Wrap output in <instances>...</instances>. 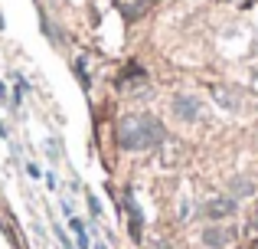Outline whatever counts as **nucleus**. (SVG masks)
Masks as SVG:
<instances>
[{
	"label": "nucleus",
	"instance_id": "6",
	"mask_svg": "<svg viewBox=\"0 0 258 249\" xmlns=\"http://www.w3.org/2000/svg\"><path fill=\"white\" fill-rule=\"evenodd\" d=\"M114 7H118L127 20H138V17H144V13H147L151 0H114Z\"/></svg>",
	"mask_w": 258,
	"mask_h": 249
},
{
	"label": "nucleus",
	"instance_id": "3",
	"mask_svg": "<svg viewBox=\"0 0 258 249\" xmlns=\"http://www.w3.org/2000/svg\"><path fill=\"white\" fill-rule=\"evenodd\" d=\"M173 115L183 118V122L200 118V98H196V95H176L173 98Z\"/></svg>",
	"mask_w": 258,
	"mask_h": 249
},
{
	"label": "nucleus",
	"instance_id": "9",
	"mask_svg": "<svg viewBox=\"0 0 258 249\" xmlns=\"http://www.w3.org/2000/svg\"><path fill=\"white\" fill-rule=\"evenodd\" d=\"M88 210H92V217H98V213H101V207H98V200H95V197H88Z\"/></svg>",
	"mask_w": 258,
	"mask_h": 249
},
{
	"label": "nucleus",
	"instance_id": "5",
	"mask_svg": "<svg viewBox=\"0 0 258 249\" xmlns=\"http://www.w3.org/2000/svg\"><path fill=\"white\" fill-rule=\"evenodd\" d=\"M124 210H127V230H131V236H134V243H138L141 239V210H138V204H134V197L131 193H127L124 197Z\"/></svg>",
	"mask_w": 258,
	"mask_h": 249
},
{
	"label": "nucleus",
	"instance_id": "1",
	"mask_svg": "<svg viewBox=\"0 0 258 249\" xmlns=\"http://www.w3.org/2000/svg\"><path fill=\"white\" fill-rule=\"evenodd\" d=\"M164 141V125L154 115H124L118 118V144L124 151H147L160 147Z\"/></svg>",
	"mask_w": 258,
	"mask_h": 249
},
{
	"label": "nucleus",
	"instance_id": "2",
	"mask_svg": "<svg viewBox=\"0 0 258 249\" xmlns=\"http://www.w3.org/2000/svg\"><path fill=\"white\" fill-rule=\"evenodd\" d=\"M232 239H235V230L232 226H222V223H209L206 233H203V243L209 249H222V246L232 243Z\"/></svg>",
	"mask_w": 258,
	"mask_h": 249
},
{
	"label": "nucleus",
	"instance_id": "4",
	"mask_svg": "<svg viewBox=\"0 0 258 249\" xmlns=\"http://www.w3.org/2000/svg\"><path fill=\"white\" fill-rule=\"evenodd\" d=\"M235 213V197H213L206 204V217L209 220H226Z\"/></svg>",
	"mask_w": 258,
	"mask_h": 249
},
{
	"label": "nucleus",
	"instance_id": "8",
	"mask_svg": "<svg viewBox=\"0 0 258 249\" xmlns=\"http://www.w3.org/2000/svg\"><path fill=\"white\" fill-rule=\"evenodd\" d=\"M252 190H255V184H252L248 177H235V180H232V193H239V197H248Z\"/></svg>",
	"mask_w": 258,
	"mask_h": 249
},
{
	"label": "nucleus",
	"instance_id": "7",
	"mask_svg": "<svg viewBox=\"0 0 258 249\" xmlns=\"http://www.w3.org/2000/svg\"><path fill=\"white\" fill-rule=\"evenodd\" d=\"M69 230L76 233V243H79V249H88V236H85V223L79 217H69Z\"/></svg>",
	"mask_w": 258,
	"mask_h": 249
}]
</instances>
